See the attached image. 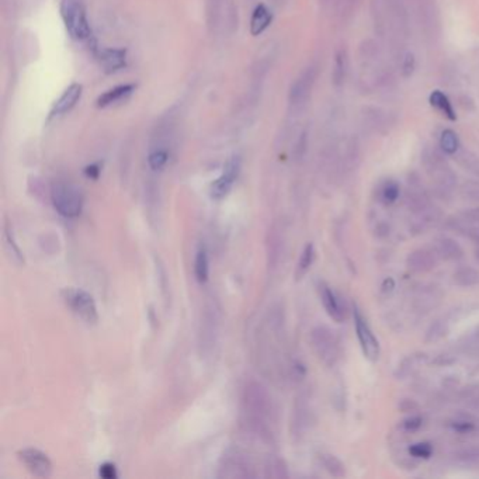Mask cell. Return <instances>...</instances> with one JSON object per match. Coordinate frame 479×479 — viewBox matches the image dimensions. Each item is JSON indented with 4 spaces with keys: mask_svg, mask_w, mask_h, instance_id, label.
Returning <instances> with one entry per match:
<instances>
[{
    "mask_svg": "<svg viewBox=\"0 0 479 479\" xmlns=\"http://www.w3.org/2000/svg\"><path fill=\"white\" fill-rule=\"evenodd\" d=\"M439 260L433 248H419L408 255L406 266L413 273H428L434 270Z\"/></svg>",
    "mask_w": 479,
    "mask_h": 479,
    "instance_id": "2e32d148",
    "label": "cell"
},
{
    "mask_svg": "<svg viewBox=\"0 0 479 479\" xmlns=\"http://www.w3.org/2000/svg\"><path fill=\"white\" fill-rule=\"evenodd\" d=\"M353 319H354L357 339H358V343H360L364 357L369 358V360L373 363L377 362L381 354L379 342L375 338L373 329L370 327L367 319L364 318L362 309L358 308L357 304H353Z\"/></svg>",
    "mask_w": 479,
    "mask_h": 479,
    "instance_id": "ba28073f",
    "label": "cell"
},
{
    "mask_svg": "<svg viewBox=\"0 0 479 479\" xmlns=\"http://www.w3.org/2000/svg\"><path fill=\"white\" fill-rule=\"evenodd\" d=\"M80 96H82V84L79 83L71 84L64 92V95L55 102L51 115H62L69 113L80 100Z\"/></svg>",
    "mask_w": 479,
    "mask_h": 479,
    "instance_id": "cb8c5ba5",
    "label": "cell"
},
{
    "mask_svg": "<svg viewBox=\"0 0 479 479\" xmlns=\"http://www.w3.org/2000/svg\"><path fill=\"white\" fill-rule=\"evenodd\" d=\"M412 215H413V220H412L410 228L413 232H425L436 226L443 220V211L434 202L428 208L422 209V211L414 213Z\"/></svg>",
    "mask_w": 479,
    "mask_h": 479,
    "instance_id": "e0dca14e",
    "label": "cell"
},
{
    "mask_svg": "<svg viewBox=\"0 0 479 479\" xmlns=\"http://www.w3.org/2000/svg\"><path fill=\"white\" fill-rule=\"evenodd\" d=\"M318 72L319 71L316 65H309L295 79V82L290 89V96H288L291 107L299 110L308 103L314 91L315 82L318 79Z\"/></svg>",
    "mask_w": 479,
    "mask_h": 479,
    "instance_id": "9c48e42d",
    "label": "cell"
},
{
    "mask_svg": "<svg viewBox=\"0 0 479 479\" xmlns=\"http://www.w3.org/2000/svg\"><path fill=\"white\" fill-rule=\"evenodd\" d=\"M453 280L458 287H475L479 284V272L471 266H464L456 270V273L453 274Z\"/></svg>",
    "mask_w": 479,
    "mask_h": 479,
    "instance_id": "1f68e13d",
    "label": "cell"
},
{
    "mask_svg": "<svg viewBox=\"0 0 479 479\" xmlns=\"http://www.w3.org/2000/svg\"><path fill=\"white\" fill-rule=\"evenodd\" d=\"M362 123L370 132L386 135L395 126L394 115L378 106H366L362 110Z\"/></svg>",
    "mask_w": 479,
    "mask_h": 479,
    "instance_id": "8fae6325",
    "label": "cell"
},
{
    "mask_svg": "<svg viewBox=\"0 0 479 479\" xmlns=\"http://www.w3.org/2000/svg\"><path fill=\"white\" fill-rule=\"evenodd\" d=\"M99 475L103 478V479H115L118 475H117V468L113 463H104L100 465V469H99Z\"/></svg>",
    "mask_w": 479,
    "mask_h": 479,
    "instance_id": "c3c4849f",
    "label": "cell"
},
{
    "mask_svg": "<svg viewBox=\"0 0 479 479\" xmlns=\"http://www.w3.org/2000/svg\"><path fill=\"white\" fill-rule=\"evenodd\" d=\"M273 14L264 5H259L250 19V33L253 36H260L272 24Z\"/></svg>",
    "mask_w": 479,
    "mask_h": 479,
    "instance_id": "83f0119b",
    "label": "cell"
},
{
    "mask_svg": "<svg viewBox=\"0 0 479 479\" xmlns=\"http://www.w3.org/2000/svg\"><path fill=\"white\" fill-rule=\"evenodd\" d=\"M319 461L322 467L335 478H343L346 475V465L334 454L322 453L319 456Z\"/></svg>",
    "mask_w": 479,
    "mask_h": 479,
    "instance_id": "d6a6232c",
    "label": "cell"
},
{
    "mask_svg": "<svg viewBox=\"0 0 479 479\" xmlns=\"http://www.w3.org/2000/svg\"><path fill=\"white\" fill-rule=\"evenodd\" d=\"M314 260H315V248L312 244H307L303 253H301V257H299L298 264H296V272H295L296 280L303 279L309 272Z\"/></svg>",
    "mask_w": 479,
    "mask_h": 479,
    "instance_id": "e575fe53",
    "label": "cell"
},
{
    "mask_svg": "<svg viewBox=\"0 0 479 479\" xmlns=\"http://www.w3.org/2000/svg\"><path fill=\"white\" fill-rule=\"evenodd\" d=\"M453 463L463 468H479V447L463 448L453 454Z\"/></svg>",
    "mask_w": 479,
    "mask_h": 479,
    "instance_id": "4dcf8cb0",
    "label": "cell"
},
{
    "mask_svg": "<svg viewBox=\"0 0 479 479\" xmlns=\"http://www.w3.org/2000/svg\"><path fill=\"white\" fill-rule=\"evenodd\" d=\"M429 363V355L426 353H413L405 357L398 364L395 377L398 379H406L409 377L416 375L426 364Z\"/></svg>",
    "mask_w": 479,
    "mask_h": 479,
    "instance_id": "ffe728a7",
    "label": "cell"
},
{
    "mask_svg": "<svg viewBox=\"0 0 479 479\" xmlns=\"http://www.w3.org/2000/svg\"><path fill=\"white\" fill-rule=\"evenodd\" d=\"M422 423H423V421H422L421 416H410L402 422V429L412 433V432H416V430L421 429Z\"/></svg>",
    "mask_w": 479,
    "mask_h": 479,
    "instance_id": "7dc6e473",
    "label": "cell"
},
{
    "mask_svg": "<svg viewBox=\"0 0 479 479\" xmlns=\"http://www.w3.org/2000/svg\"><path fill=\"white\" fill-rule=\"evenodd\" d=\"M61 296L64 303L68 305V308L83 322L89 325H95L99 320L97 307L93 296L78 288H64L61 292Z\"/></svg>",
    "mask_w": 479,
    "mask_h": 479,
    "instance_id": "52a82bcc",
    "label": "cell"
},
{
    "mask_svg": "<svg viewBox=\"0 0 479 479\" xmlns=\"http://www.w3.org/2000/svg\"><path fill=\"white\" fill-rule=\"evenodd\" d=\"M453 430H456L457 433H471L475 429V423L472 421H468V419H456V421L452 423Z\"/></svg>",
    "mask_w": 479,
    "mask_h": 479,
    "instance_id": "bcb514c9",
    "label": "cell"
},
{
    "mask_svg": "<svg viewBox=\"0 0 479 479\" xmlns=\"http://www.w3.org/2000/svg\"><path fill=\"white\" fill-rule=\"evenodd\" d=\"M423 37L434 44L441 36V14L437 0H406Z\"/></svg>",
    "mask_w": 479,
    "mask_h": 479,
    "instance_id": "3957f363",
    "label": "cell"
},
{
    "mask_svg": "<svg viewBox=\"0 0 479 479\" xmlns=\"http://www.w3.org/2000/svg\"><path fill=\"white\" fill-rule=\"evenodd\" d=\"M3 241H5V249H6V253L9 255V257H10L16 264H23V263H24V257H23V255H21L19 246H17L16 242H14L13 233H12L9 225H6V228H5Z\"/></svg>",
    "mask_w": 479,
    "mask_h": 479,
    "instance_id": "74e56055",
    "label": "cell"
},
{
    "mask_svg": "<svg viewBox=\"0 0 479 479\" xmlns=\"http://www.w3.org/2000/svg\"><path fill=\"white\" fill-rule=\"evenodd\" d=\"M416 71V56L412 51L405 49L399 55V72L404 79L410 78Z\"/></svg>",
    "mask_w": 479,
    "mask_h": 479,
    "instance_id": "ab89813d",
    "label": "cell"
},
{
    "mask_svg": "<svg viewBox=\"0 0 479 479\" xmlns=\"http://www.w3.org/2000/svg\"><path fill=\"white\" fill-rule=\"evenodd\" d=\"M409 454L413 458H423L428 460L433 454V445L429 441H422V443H414L409 447Z\"/></svg>",
    "mask_w": 479,
    "mask_h": 479,
    "instance_id": "7bdbcfd3",
    "label": "cell"
},
{
    "mask_svg": "<svg viewBox=\"0 0 479 479\" xmlns=\"http://www.w3.org/2000/svg\"><path fill=\"white\" fill-rule=\"evenodd\" d=\"M319 2L323 3V5H332L334 0H319Z\"/></svg>",
    "mask_w": 479,
    "mask_h": 479,
    "instance_id": "816d5d0a",
    "label": "cell"
},
{
    "mask_svg": "<svg viewBox=\"0 0 479 479\" xmlns=\"http://www.w3.org/2000/svg\"><path fill=\"white\" fill-rule=\"evenodd\" d=\"M221 478H250L253 476L250 463L239 452H228L220 467Z\"/></svg>",
    "mask_w": 479,
    "mask_h": 479,
    "instance_id": "5bb4252c",
    "label": "cell"
},
{
    "mask_svg": "<svg viewBox=\"0 0 479 479\" xmlns=\"http://www.w3.org/2000/svg\"><path fill=\"white\" fill-rule=\"evenodd\" d=\"M350 72V55L346 47H340L335 52L332 67V84L335 89H342L346 84Z\"/></svg>",
    "mask_w": 479,
    "mask_h": 479,
    "instance_id": "d6986e66",
    "label": "cell"
},
{
    "mask_svg": "<svg viewBox=\"0 0 479 479\" xmlns=\"http://www.w3.org/2000/svg\"><path fill=\"white\" fill-rule=\"evenodd\" d=\"M135 87H137L135 84L128 83V84H119V86L110 89V91H107L102 96H99V99L96 102L97 107L106 108V107L118 104L121 102H126L135 92Z\"/></svg>",
    "mask_w": 479,
    "mask_h": 479,
    "instance_id": "603a6c76",
    "label": "cell"
},
{
    "mask_svg": "<svg viewBox=\"0 0 479 479\" xmlns=\"http://www.w3.org/2000/svg\"><path fill=\"white\" fill-rule=\"evenodd\" d=\"M61 16L67 32L72 38L86 41L92 37V28L82 0H62Z\"/></svg>",
    "mask_w": 479,
    "mask_h": 479,
    "instance_id": "5b68a950",
    "label": "cell"
},
{
    "mask_svg": "<svg viewBox=\"0 0 479 479\" xmlns=\"http://www.w3.org/2000/svg\"><path fill=\"white\" fill-rule=\"evenodd\" d=\"M445 156L440 148L432 145H426L421 155L422 166L434 185L437 196L441 198L450 197L457 187V174Z\"/></svg>",
    "mask_w": 479,
    "mask_h": 479,
    "instance_id": "7a4b0ae2",
    "label": "cell"
},
{
    "mask_svg": "<svg viewBox=\"0 0 479 479\" xmlns=\"http://www.w3.org/2000/svg\"><path fill=\"white\" fill-rule=\"evenodd\" d=\"M450 331V322H448V318H441L437 319L436 322H433L430 325V327L428 329L426 332V342L429 343H434L441 340Z\"/></svg>",
    "mask_w": 479,
    "mask_h": 479,
    "instance_id": "d590c367",
    "label": "cell"
},
{
    "mask_svg": "<svg viewBox=\"0 0 479 479\" xmlns=\"http://www.w3.org/2000/svg\"><path fill=\"white\" fill-rule=\"evenodd\" d=\"M458 350L471 357H479V327L467 335L458 346Z\"/></svg>",
    "mask_w": 479,
    "mask_h": 479,
    "instance_id": "8d00e7d4",
    "label": "cell"
},
{
    "mask_svg": "<svg viewBox=\"0 0 479 479\" xmlns=\"http://www.w3.org/2000/svg\"><path fill=\"white\" fill-rule=\"evenodd\" d=\"M429 103L430 106L439 111L444 118H447L448 121H452V123H456L458 117H457V113H456V108L452 103V100L448 99V96L441 92V91H433L429 96Z\"/></svg>",
    "mask_w": 479,
    "mask_h": 479,
    "instance_id": "d4e9b609",
    "label": "cell"
},
{
    "mask_svg": "<svg viewBox=\"0 0 479 479\" xmlns=\"http://www.w3.org/2000/svg\"><path fill=\"white\" fill-rule=\"evenodd\" d=\"M100 172H102V165H100L99 162H97V163L89 165V166L84 169L86 177H87V178H93V180H96V178H99Z\"/></svg>",
    "mask_w": 479,
    "mask_h": 479,
    "instance_id": "681fc988",
    "label": "cell"
},
{
    "mask_svg": "<svg viewBox=\"0 0 479 479\" xmlns=\"http://www.w3.org/2000/svg\"><path fill=\"white\" fill-rule=\"evenodd\" d=\"M167 162H169V152L163 148L154 149V151L149 154V156H148L149 167H151L155 172H159V170L165 169Z\"/></svg>",
    "mask_w": 479,
    "mask_h": 479,
    "instance_id": "60d3db41",
    "label": "cell"
},
{
    "mask_svg": "<svg viewBox=\"0 0 479 479\" xmlns=\"http://www.w3.org/2000/svg\"><path fill=\"white\" fill-rule=\"evenodd\" d=\"M51 200L56 211L65 218H76L83 208V193L71 182H56L51 189Z\"/></svg>",
    "mask_w": 479,
    "mask_h": 479,
    "instance_id": "277c9868",
    "label": "cell"
},
{
    "mask_svg": "<svg viewBox=\"0 0 479 479\" xmlns=\"http://www.w3.org/2000/svg\"><path fill=\"white\" fill-rule=\"evenodd\" d=\"M239 172H241V158L232 156L226 162L222 174L215 182H213L211 189H209V194H211L214 200H221L229 194L235 180L239 176Z\"/></svg>",
    "mask_w": 479,
    "mask_h": 479,
    "instance_id": "7c38bea8",
    "label": "cell"
},
{
    "mask_svg": "<svg viewBox=\"0 0 479 479\" xmlns=\"http://www.w3.org/2000/svg\"><path fill=\"white\" fill-rule=\"evenodd\" d=\"M432 248L440 260L458 261L464 257L463 248L454 241L453 237L440 236V237L434 239Z\"/></svg>",
    "mask_w": 479,
    "mask_h": 479,
    "instance_id": "ac0fdd59",
    "label": "cell"
},
{
    "mask_svg": "<svg viewBox=\"0 0 479 479\" xmlns=\"http://www.w3.org/2000/svg\"><path fill=\"white\" fill-rule=\"evenodd\" d=\"M461 399L475 409H479V384L471 385L461 393Z\"/></svg>",
    "mask_w": 479,
    "mask_h": 479,
    "instance_id": "ee69618b",
    "label": "cell"
},
{
    "mask_svg": "<svg viewBox=\"0 0 479 479\" xmlns=\"http://www.w3.org/2000/svg\"><path fill=\"white\" fill-rule=\"evenodd\" d=\"M401 186L394 178H386L378 187V200L385 205H393L398 201Z\"/></svg>",
    "mask_w": 479,
    "mask_h": 479,
    "instance_id": "f546056e",
    "label": "cell"
},
{
    "mask_svg": "<svg viewBox=\"0 0 479 479\" xmlns=\"http://www.w3.org/2000/svg\"><path fill=\"white\" fill-rule=\"evenodd\" d=\"M475 259L479 261V245H476V249H475Z\"/></svg>",
    "mask_w": 479,
    "mask_h": 479,
    "instance_id": "f5cc1de1",
    "label": "cell"
},
{
    "mask_svg": "<svg viewBox=\"0 0 479 479\" xmlns=\"http://www.w3.org/2000/svg\"><path fill=\"white\" fill-rule=\"evenodd\" d=\"M318 292L327 315L336 322H343L346 318V307L342 298L323 281H319Z\"/></svg>",
    "mask_w": 479,
    "mask_h": 479,
    "instance_id": "9a60e30c",
    "label": "cell"
},
{
    "mask_svg": "<svg viewBox=\"0 0 479 479\" xmlns=\"http://www.w3.org/2000/svg\"><path fill=\"white\" fill-rule=\"evenodd\" d=\"M311 343L318 358L325 366L335 367L338 364L340 358V346L335 332L331 327H314L311 332Z\"/></svg>",
    "mask_w": 479,
    "mask_h": 479,
    "instance_id": "8992f818",
    "label": "cell"
},
{
    "mask_svg": "<svg viewBox=\"0 0 479 479\" xmlns=\"http://www.w3.org/2000/svg\"><path fill=\"white\" fill-rule=\"evenodd\" d=\"M441 301V292L437 287H422L414 292L413 305L419 312H428L437 307Z\"/></svg>",
    "mask_w": 479,
    "mask_h": 479,
    "instance_id": "7402d4cb",
    "label": "cell"
},
{
    "mask_svg": "<svg viewBox=\"0 0 479 479\" xmlns=\"http://www.w3.org/2000/svg\"><path fill=\"white\" fill-rule=\"evenodd\" d=\"M463 221H465L467 224H469L471 226L479 229V207H474V208H467L464 211H461L460 214H457Z\"/></svg>",
    "mask_w": 479,
    "mask_h": 479,
    "instance_id": "f6af8a7d",
    "label": "cell"
},
{
    "mask_svg": "<svg viewBox=\"0 0 479 479\" xmlns=\"http://www.w3.org/2000/svg\"><path fill=\"white\" fill-rule=\"evenodd\" d=\"M381 288H382L384 292H391V291L395 288V281H394L391 277H388V279L384 280Z\"/></svg>",
    "mask_w": 479,
    "mask_h": 479,
    "instance_id": "f907efd6",
    "label": "cell"
},
{
    "mask_svg": "<svg viewBox=\"0 0 479 479\" xmlns=\"http://www.w3.org/2000/svg\"><path fill=\"white\" fill-rule=\"evenodd\" d=\"M244 404L250 429L266 439H270L268 422H272L274 413L270 394L266 391V388L261 384L249 382L245 388Z\"/></svg>",
    "mask_w": 479,
    "mask_h": 479,
    "instance_id": "6da1fadb",
    "label": "cell"
},
{
    "mask_svg": "<svg viewBox=\"0 0 479 479\" xmlns=\"http://www.w3.org/2000/svg\"><path fill=\"white\" fill-rule=\"evenodd\" d=\"M439 148L447 156H454L461 149L460 135L453 128H444L439 135Z\"/></svg>",
    "mask_w": 479,
    "mask_h": 479,
    "instance_id": "4316f807",
    "label": "cell"
},
{
    "mask_svg": "<svg viewBox=\"0 0 479 479\" xmlns=\"http://www.w3.org/2000/svg\"><path fill=\"white\" fill-rule=\"evenodd\" d=\"M266 476L267 478H288V468L283 458H270L266 464Z\"/></svg>",
    "mask_w": 479,
    "mask_h": 479,
    "instance_id": "f35d334b",
    "label": "cell"
},
{
    "mask_svg": "<svg viewBox=\"0 0 479 479\" xmlns=\"http://www.w3.org/2000/svg\"><path fill=\"white\" fill-rule=\"evenodd\" d=\"M19 460L25 465V468L40 478H48L52 475V463L49 457L37 450V448H24L17 453Z\"/></svg>",
    "mask_w": 479,
    "mask_h": 479,
    "instance_id": "4fadbf2b",
    "label": "cell"
},
{
    "mask_svg": "<svg viewBox=\"0 0 479 479\" xmlns=\"http://www.w3.org/2000/svg\"><path fill=\"white\" fill-rule=\"evenodd\" d=\"M454 158H456V162L460 165V167H463L465 172H468L474 177L479 178V155L461 146L460 151L454 155Z\"/></svg>",
    "mask_w": 479,
    "mask_h": 479,
    "instance_id": "f1b7e54d",
    "label": "cell"
},
{
    "mask_svg": "<svg viewBox=\"0 0 479 479\" xmlns=\"http://www.w3.org/2000/svg\"><path fill=\"white\" fill-rule=\"evenodd\" d=\"M460 194L468 201L479 202V178L475 180H467L460 187Z\"/></svg>",
    "mask_w": 479,
    "mask_h": 479,
    "instance_id": "b9f144b4",
    "label": "cell"
},
{
    "mask_svg": "<svg viewBox=\"0 0 479 479\" xmlns=\"http://www.w3.org/2000/svg\"><path fill=\"white\" fill-rule=\"evenodd\" d=\"M405 201L412 214L422 211V209L428 208L433 204L432 197L425 187L421 176L416 172H412L408 174L406 178V190H405Z\"/></svg>",
    "mask_w": 479,
    "mask_h": 479,
    "instance_id": "30bf717a",
    "label": "cell"
},
{
    "mask_svg": "<svg viewBox=\"0 0 479 479\" xmlns=\"http://www.w3.org/2000/svg\"><path fill=\"white\" fill-rule=\"evenodd\" d=\"M99 62L107 73L117 72L127 65V51L119 48H106L99 52Z\"/></svg>",
    "mask_w": 479,
    "mask_h": 479,
    "instance_id": "44dd1931",
    "label": "cell"
},
{
    "mask_svg": "<svg viewBox=\"0 0 479 479\" xmlns=\"http://www.w3.org/2000/svg\"><path fill=\"white\" fill-rule=\"evenodd\" d=\"M363 0H334L332 9L335 17L342 23H349L354 19Z\"/></svg>",
    "mask_w": 479,
    "mask_h": 479,
    "instance_id": "484cf974",
    "label": "cell"
},
{
    "mask_svg": "<svg viewBox=\"0 0 479 479\" xmlns=\"http://www.w3.org/2000/svg\"><path fill=\"white\" fill-rule=\"evenodd\" d=\"M194 274L198 283H205L209 276V261H208V253L205 248H200L196 253L194 260Z\"/></svg>",
    "mask_w": 479,
    "mask_h": 479,
    "instance_id": "836d02e7",
    "label": "cell"
}]
</instances>
